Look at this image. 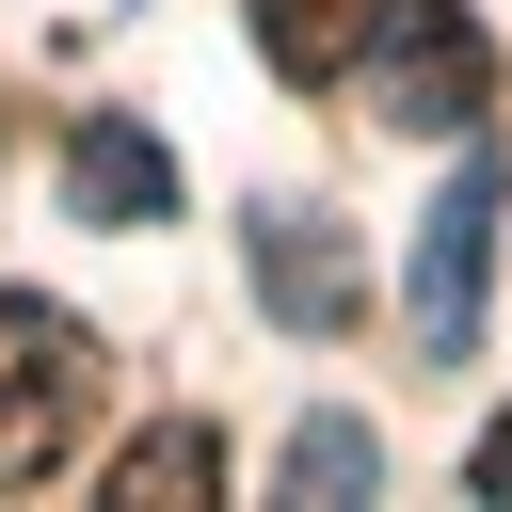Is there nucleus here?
Instances as JSON below:
<instances>
[{
	"instance_id": "0eeeda50",
	"label": "nucleus",
	"mask_w": 512,
	"mask_h": 512,
	"mask_svg": "<svg viewBox=\"0 0 512 512\" xmlns=\"http://www.w3.org/2000/svg\"><path fill=\"white\" fill-rule=\"evenodd\" d=\"M368 16L384 0H256V48H272V80H352Z\"/></svg>"
},
{
	"instance_id": "20e7f679",
	"label": "nucleus",
	"mask_w": 512,
	"mask_h": 512,
	"mask_svg": "<svg viewBox=\"0 0 512 512\" xmlns=\"http://www.w3.org/2000/svg\"><path fill=\"white\" fill-rule=\"evenodd\" d=\"M256 304H272L288 336H336V320L368 304V272L336 256V224H304V208H272V224H256Z\"/></svg>"
},
{
	"instance_id": "6e6552de",
	"label": "nucleus",
	"mask_w": 512,
	"mask_h": 512,
	"mask_svg": "<svg viewBox=\"0 0 512 512\" xmlns=\"http://www.w3.org/2000/svg\"><path fill=\"white\" fill-rule=\"evenodd\" d=\"M352 480H384V432H368V416H304V432H288V496L336 512Z\"/></svg>"
},
{
	"instance_id": "f03ea898",
	"label": "nucleus",
	"mask_w": 512,
	"mask_h": 512,
	"mask_svg": "<svg viewBox=\"0 0 512 512\" xmlns=\"http://www.w3.org/2000/svg\"><path fill=\"white\" fill-rule=\"evenodd\" d=\"M352 80H368V128H480L496 112V32L464 0H384Z\"/></svg>"
},
{
	"instance_id": "7ed1b4c3",
	"label": "nucleus",
	"mask_w": 512,
	"mask_h": 512,
	"mask_svg": "<svg viewBox=\"0 0 512 512\" xmlns=\"http://www.w3.org/2000/svg\"><path fill=\"white\" fill-rule=\"evenodd\" d=\"M496 208H512L496 144H480V160H448V192H432V224H416V352H464V336H480V256H496Z\"/></svg>"
},
{
	"instance_id": "39448f33",
	"label": "nucleus",
	"mask_w": 512,
	"mask_h": 512,
	"mask_svg": "<svg viewBox=\"0 0 512 512\" xmlns=\"http://www.w3.org/2000/svg\"><path fill=\"white\" fill-rule=\"evenodd\" d=\"M64 192H80L96 224H160V208H176V160H160L128 112H96V128L64 144Z\"/></svg>"
},
{
	"instance_id": "423d86ee",
	"label": "nucleus",
	"mask_w": 512,
	"mask_h": 512,
	"mask_svg": "<svg viewBox=\"0 0 512 512\" xmlns=\"http://www.w3.org/2000/svg\"><path fill=\"white\" fill-rule=\"evenodd\" d=\"M112 496H128V512H192V496H224V432H208V416L128 432V448H112Z\"/></svg>"
},
{
	"instance_id": "1a4fd4ad",
	"label": "nucleus",
	"mask_w": 512,
	"mask_h": 512,
	"mask_svg": "<svg viewBox=\"0 0 512 512\" xmlns=\"http://www.w3.org/2000/svg\"><path fill=\"white\" fill-rule=\"evenodd\" d=\"M464 480H480V496H512V416H496V432L464 448Z\"/></svg>"
},
{
	"instance_id": "f257e3e1",
	"label": "nucleus",
	"mask_w": 512,
	"mask_h": 512,
	"mask_svg": "<svg viewBox=\"0 0 512 512\" xmlns=\"http://www.w3.org/2000/svg\"><path fill=\"white\" fill-rule=\"evenodd\" d=\"M96 400H112V352H96L64 304L0 288V496L64 480V464L96 448Z\"/></svg>"
}]
</instances>
